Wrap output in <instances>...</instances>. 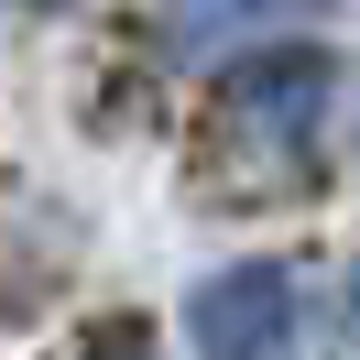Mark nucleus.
<instances>
[{"instance_id":"2","label":"nucleus","mask_w":360,"mask_h":360,"mask_svg":"<svg viewBox=\"0 0 360 360\" xmlns=\"http://www.w3.org/2000/svg\"><path fill=\"white\" fill-rule=\"evenodd\" d=\"M328 88H338V66H328L316 44L251 55V66L229 77V120L251 131V153H306V131L328 120Z\"/></svg>"},{"instance_id":"1","label":"nucleus","mask_w":360,"mask_h":360,"mask_svg":"<svg viewBox=\"0 0 360 360\" xmlns=\"http://www.w3.org/2000/svg\"><path fill=\"white\" fill-rule=\"evenodd\" d=\"M186 338L207 360H284L295 349V273L284 262H229L186 295Z\"/></svg>"},{"instance_id":"3","label":"nucleus","mask_w":360,"mask_h":360,"mask_svg":"<svg viewBox=\"0 0 360 360\" xmlns=\"http://www.w3.org/2000/svg\"><path fill=\"white\" fill-rule=\"evenodd\" d=\"M273 0H164V44L175 55H207V44H229V33H251Z\"/></svg>"},{"instance_id":"4","label":"nucleus","mask_w":360,"mask_h":360,"mask_svg":"<svg viewBox=\"0 0 360 360\" xmlns=\"http://www.w3.org/2000/svg\"><path fill=\"white\" fill-rule=\"evenodd\" d=\"M110 360H153V349H142V338H110Z\"/></svg>"}]
</instances>
